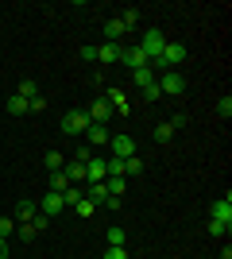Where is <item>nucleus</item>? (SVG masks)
I'll list each match as a JSON object with an SVG mask.
<instances>
[{
	"label": "nucleus",
	"mask_w": 232,
	"mask_h": 259,
	"mask_svg": "<svg viewBox=\"0 0 232 259\" xmlns=\"http://www.w3.org/2000/svg\"><path fill=\"white\" fill-rule=\"evenodd\" d=\"M155 85L163 89V97H182V93H186V77L174 74V70H166V74L155 77Z\"/></svg>",
	"instance_id": "f257e3e1"
},
{
	"label": "nucleus",
	"mask_w": 232,
	"mask_h": 259,
	"mask_svg": "<svg viewBox=\"0 0 232 259\" xmlns=\"http://www.w3.org/2000/svg\"><path fill=\"white\" fill-rule=\"evenodd\" d=\"M182 62H186V47L182 43H166L163 54H159V70L166 74V70H178Z\"/></svg>",
	"instance_id": "f03ea898"
},
{
	"label": "nucleus",
	"mask_w": 232,
	"mask_h": 259,
	"mask_svg": "<svg viewBox=\"0 0 232 259\" xmlns=\"http://www.w3.org/2000/svg\"><path fill=\"white\" fill-rule=\"evenodd\" d=\"M89 124H93V120L85 116V108H74V112L62 116V132H66V136H85Z\"/></svg>",
	"instance_id": "7ed1b4c3"
},
{
	"label": "nucleus",
	"mask_w": 232,
	"mask_h": 259,
	"mask_svg": "<svg viewBox=\"0 0 232 259\" xmlns=\"http://www.w3.org/2000/svg\"><path fill=\"white\" fill-rule=\"evenodd\" d=\"M101 97L109 101L112 105V116H128V112H132V97H128V93H124V89H105V93H101Z\"/></svg>",
	"instance_id": "20e7f679"
},
{
	"label": "nucleus",
	"mask_w": 232,
	"mask_h": 259,
	"mask_svg": "<svg viewBox=\"0 0 232 259\" xmlns=\"http://www.w3.org/2000/svg\"><path fill=\"white\" fill-rule=\"evenodd\" d=\"M120 62L124 66H128V70H144V66H151V62H147V54L144 51H140V47H120Z\"/></svg>",
	"instance_id": "39448f33"
},
{
	"label": "nucleus",
	"mask_w": 232,
	"mask_h": 259,
	"mask_svg": "<svg viewBox=\"0 0 232 259\" xmlns=\"http://www.w3.org/2000/svg\"><path fill=\"white\" fill-rule=\"evenodd\" d=\"M209 217H213V221H221V225H228V228H232V197H228V194H224V197H217V201L209 205Z\"/></svg>",
	"instance_id": "423d86ee"
},
{
	"label": "nucleus",
	"mask_w": 232,
	"mask_h": 259,
	"mask_svg": "<svg viewBox=\"0 0 232 259\" xmlns=\"http://www.w3.org/2000/svg\"><path fill=\"white\" fill-rule=\"evenodd\" d=\"M109 147H112V159H132L135 155V140L132 136H112Z\"/></svg>",
	"instance_id": "0eeeda50"
},
{
	"label": "nucleus",
	"mask_w": 232,
	"mask_h": 259,
	"mask_svg": "<svg viewBox=\"0 0 232 259\" xmlns=\"http://www.w3.org/2000/svg\"><path fill=\"white\" fill-rule=\"evenodd\" d=\"M62 209H66V197L55 194V190H47L43 201H39V213H43V217H55V213H62Z\"/></svg>",
	"instance_id": "6e6552de"
},
{
	"label": "nucleus",
	"mask_w": 232,
	"mask_h": 259,
	"mask_svg": "<svg viewBox=\"0 0 232 259\" xmlns=\"http://www.w3.org/2000/svg\"><path fill=\"white\" fill-rule=\"evenodd\" d=\"M85 116L93 120V124H109V120H112V105H109V101H105V97H97V101H93V105L85 108Z\"/></svg>",
	"instance_id": "1a4fd4ad"
},
{
	"label": "nucleus",
	"mask_w": 232,
	"mask_h": 259,
	"mask_svg": "<svg viewBox=\"0 0 232 259\" xmlns=\"http://www.w3.org/2000/svg\"><path fill=\"white\" fill-rule=\"evenodd\" d=\"M105 178H109V166H105L101 155H93V159L85 162V182H105Z\"/></svg>",
	"instance_id": "9d476101"
},
{
	"label": "nucleus",
	"mask_w": 232,
	"mask_h": 259,
	"mask_svg": "<svg viewBox=\"0 0 232 259\" xmlns=\"http://www.w3.org/2000/svg\"><path fill=\"white\" fill-rule=\"evenodd\" d=\"M85 140H89V147H105V143L112 140V132L105 128V124H89V128H85Z\"/></svg>",
	"instance_id": "9b49d317"
},
{
	"label": "nucleus",
	"mask_w": 232,
	"mask_h": 259,
	"mask_svg": "<svg viewBox=\"0 0 232 259\" xmlns=\"http://www.w3.org/2000/svg\"><path fill=\"white\" fill-rule=\"evenodd\" d=\"M120 47H124V43H101V47H97V62H101V66L120 62Z\"/></svg>",
	"instance_id": "f8f14e48"
},
{
	"label": "nucleus",
	"mask_w": 232,
	"mask_h": 259,
	"mask_svg": "<svg viewBox=\"0 0 232 259\" xmlns=\"http://www.w3.org/2000/svg\"><path fill=\"white\" fill-rule=\"evenodd\" d=\"M35 213H39V205H35L31 197H23L20 205H16V225H31V221H35Z\"/></svg>",
	"instance_id": "ddd939ff"
},
{
	"label": "nucleus",
	"mask_w": 232,
	"mask_h": 259,
	"mask_svg": "<svg viewBox=\"0 0 232 259\" xmlns=\"http://www.w3.org/2000/svg\"><path fill=\"white\" fill-rule=\"evenodd\" d=\"M124 35H128V31H124L120 20H105V43H120Z\"/></svg>",
	"instance_id": "4468645a"
},
{
	"label": "nucleus",
	"mask_w": 232,
	"mask_h": 259,
	"mask_svg": "<svg viewBox=\"0 0 232 259\" xmlns=\"http://www.w3.org/2000/svg\"><path fill=\"white\" fill-rule=\"evenodd\" d=\"M105 190H109V197H124V194H128V178L109 174V178H105Z\"/></svg>",
	"instance_id": "2eb2a0df"
},
{
	"label": "nucleus",
	"mask_w": 232,
	"mask_h": 259,
	"mask_svg": "<svg viewBox=\"0 0 232 259\" xmlns=\"http://www.w3.org/2000/svg\"><path fill=\"white\" fill-rule=\"evenodd\" d=\"M144 170H147V162L140 159V155H132V159H124V178H140Z\"/></svg>",
	"instance_id": "dca6fc26"
},
{
	"label": "nucleus",
	"mask_w": 232,
	"mask_h": 259,
	"mask_svg": "<svg viewBox=\"0 0 232 259\" xmlns=\"http://www.w3.org/2000/svg\"><path fill=\"white\" fill-rule=\"evenodd\" d=\"M155 77H159V74H155L151 66H144V70H132V81H135V85H140V89L155 85Z\"/></svg>",
	"instance_id": "f3484780"
},
{
	"label": "nucleus",
	"mask_w": 232,
	"mask_h": 259,
	"mask_svg": "<svg viewBox=\"0 0 232 259\" xmlns=\"http://www.w3.org/2000/svg\"><path fill=\"white\" fill-rule=\"evenodd\" d=\"M81 194H85L93 205H101V201L109 197V190H105V182H89V190H81Z\"/></svg>",
	"instance_id": "a211bd4d"
},
{
	"label": "nucleus",
	"mask_w": 232,
	"mask_h": 259,
	"mask_svg": "<svg viewBox=\"0 0 232 259\" xmlns=\"http://www.w3.org/2000/svg\"><path fill=\"white\" fill-rule=\"evenodd\" d=\"M43 166H47L51 174L62 170V166H66V155H62V151H47V155H43Z\"/></svg>",
	"instance_id": "6ab92c4d"
},
{
	"label": "nucleus",
	"mask_w": 232,
	"mask_h": 259,
	"mask_svg": "<svg viewBox=\"0 0 232 259\" xmlns=\"http://www.w3.org/2000/svg\"><path fill=\"white\" fill-rule=\"evenodd\" d=\"M62 170H66L70 186H77V182H85V162H70V166H62Z\"/></svg>",
	"instance_id": "aec40b11"
},
{
	"label": "nucleus",
	"mask_w": 232,
	"mask_h": 259,
	"mask_svg": "<svg viewBox=\"0 0 232 259\" xmlns=\"http://www.w3.org/2000/svg\"><path fill=\"white\" fill-rule=\"evenodd\" d=\"M23 101H31V97H39V81H31V77H23L20 81V89H16Z\"/></svg>",
	"instance_id": "412c9836"
},
{
	"label": "nucleus",
	"mask_w": 232,
	"mask_h": 259,
	"mask_svg": "<svg viewBox=\"0 0 232 259\" xmlns=\"http://www.w3.org/2000/svg\"><path fill=\"white\" fill-rule=\"evenodd\" d=\"M51 190H55V194H66V190H70L66 170H55V174H51Z\"/></svg>",
	"instance_id": "4be33fe9"
},
{
	"label": "nucleus",
	"mask_w": 232,
	"mask_h": 259,
	"mask_svg": "<svg viewBox=\"0 0 232 259\" xmlns=\"http://www.w3.org/2000/svg\"><path fill=\"white\" fill-rule=\"evenodd\" d=\"M109 248H128V232L124 228H109Z\"/></svg>",
	"instance_id": "5701e85b"
},
{
	"label": "nucleus",
	"mask_w": 232,
	"mask_h": 259,
	"mask_svg": "<svg viewBox=\"0 0 232 259\" xmlns=\"http://www.w3.org/2000/svg\"><path fill=\"white\" fill-rule=\"evenodd\" d=\"M116 20H120V23H124V31H132L135 23H140V12H135V8H124V12H120V16H116Z\"/></svg>",
	"instance_id": "b1692460"
},
{
	"label": "nucleus",
	"mask_w": 232,
	"mask_h": 259,
	"mask_svg": "<svg viewBox=\"0 0 232 259\" xmlns=\"http://www.w3.org/2000/svg\"><path fill=\"white\" fill-rule=\"evenodd\" d=\"M8 112H12V116H23V112H27V101H23L20 93H12V97H8Z\"/></svg>",
	"instance_id": "393cba45"
},
{
	"label": "nucleus",
	"mask_w": 232,
	"mask_h": 259,
	"mask_svg": "<svg viewBox=\"0 0 232 259\" xmlns=\"http://www.w3.org/2000/svg\"><path fill=\"white\" fill-rule=\"evenodd\" d=\"M155 140H159V143H170V140H174V128H170V120L155 128Z\"/></svg>",
	"instance_id": "a878e982"
},
{
	"label": "nucleus",
	"mask_w": 232,
	"mask_h": 259,
	"mask_svg": "<svg viewBox=\"0 0 232 259\" xmlns=\"http://www.w3.org/2000/svg\"><path fill=\"white\" fill-rule=\"evenodd\" d=\"M74 213H77V217H93V213H97V205H93L89 197H81V201L74 205Z\"/></svg>",
	"instance_id": "bb28decb"
},
{
	"label": "nucleus",
	"mask_w": 232,
	"mask_h": 259,
	"mask_svg": "<svg viewBox=\"0 0 232 259\" xmlns=\"http://www.w3.org/2000/svg\"><path fill=\"white\" fill-rule=\"evenodd\" d=\"M12 232H16V221H12V217H0V240H4V244H8Z\"/></svg>",
	"instance_id": "cd10ccee"
},
{
	"label": "nucleus",
	"mask_w": 232,
	"mask_h": 259,
	"mask_svg": "<svg viewBox=\"0 0 232 259\" xmlns=\"http://www.w3.org/2000/svg\"><path fill=\"white\" fill-rule=\"evenodd\" d=\"M217 116H221V120H228V116H232V97H228V93L217 101Z\"/></svg>",
	"instance_id": "c85d7f7f"
},
{
	"label": "nucleus",
	"mask_w": 232,
	"mask_h": 259,
	"mask_svg": "<svg viewBox=\"0 0 232 259\" xmlns=\"http://www.w3.org/2000/svg\"><path fill=\"white\" fill-rule=\"evenodd\" d=\"M101 259H132V251H128V248H105Z\"/></svg>",
	"instance_id": "c756f323"
},
{
	"label": "nucleus",
	"mask_w": 232,
	"mask_h": 259,
	"mask_svg": "<svg viewBox=\"0 0 232 259\" xmlns=\"http://www.w3.org/2000/svg\"><path fill=\"white\" fill-rule=\"evenodd\" d=\"M62 197H66V209H74V205H77V201H81V197H85V194H81L77 186H70V190H66V194H62Z\"/></svg>",
	"instance_id": "7c9ffc66"
},
{
	"label": "nucleus",
	"mask_w": 232,
	"mask_h": 259,
	"mask_svg": "<svg viewBox=\"0 0 232 259\" xmlns=\"http://www.w3.org/2000/svg\"><path fill=\"white\" fill-rule=\"evenodd\" d=\"M16 232H20V240H35V236H39V228H35V225H16Z\"/></svg>",
	"instance_id": "2f4dec72"
},
{
	"label": "nucleus",
	"mask_w": 232,
	"mask_h": 259,
	"mask_svg": "<svg viewBox=\"0 0 232 259\" xmlns=\"http://www.w3.org/2000/svg\"><path fill=\"white\" fill-rule=\"evenodd\" d=\"M205 228H209V236H224V232H228V225H221V221H213V217H209V225H205Z\"/></svg>",
	"instance_id": "473e14b6"
},
{
	"label": "nucleus",
	"mask_w": 232,
	"mask_h": 259,
	"mask_svg": "<svg viewBox=\"0 0 232 259\" xmlns=\"http://www.w3.org/2000/svg\"><path fill=\"white\" fill-rule=\"evenodd\" d=\"M43 108H47V97H43V93H39V97H31V101H27V112H43Z\"/></svg>",
	"instance_id": "72a5a7b5"
},
{
	"label": "nucleus",
	"mask_w": 232,
	"mask_h": 259,
	"mask_svg": "<svg viewBox=\"0 0 232 259\" xmlns=\"http://www.w3.org/2000/svg\"><path fill=\"white\" fill-rule=\"evenodd\" d=\"M77 54H81L85 62H97V47H93V43H85V47H81V51H77Z\"/></svg>",
	"instance_id": "f704fd0d"
},
{
	"label": "nucleus",
	"mask_w": 232,
	"mask_h": 259,
	"mask_svg": "<svg viewBox=\"0 0 232 259\" xmlns=\"http://www.w3.org/2000/svg\"><path fill=\"white\" fill-rule=\"evenodd\" d=\"M144 101H163V89H159V85H147L144 89Z\"/></svg>",
	"instance_id": "c9c22d12"
},
{
	"label": "nucleus",
	"mask_w": 232,
	"mask_h": 259,
	"mask_svg": "<svg viewBox=\"0 0 232 259\" xmlns=\"http://www.w3.org/2000/svg\"><path fill=\"white\" fill-rule=\"evenodd\" d=\"M186 124H190V116H186V112H178V116L170 120V128H174V132H182V128H186Z\"/></svg>",
	"instance_id": "e433bc0d"
},
{
	"label": "nucleus",
	"mask_w": 232,
	"mask_h": 259,
	"mask_svg": "<svg viewBox=\"0 0 232 259\" xmlns=\"http://www.w3.org/2000/svg\"><path fill=\"white\" fill-rule=\"evenodd\" d=\"M89 159H93V151H89V147H81V151L74 155V162H89Z\"/></svg>",
	"instance_id": "4c0bfd02"
},
{
	"label": "nucleus",
	"mask_w": 232,
	"mask_h": 259,
	"mask_svg": "<svg viewBox=\"0 0 232 259\" xmlns=\"http://www.w3.org/2000/svg\"><path fill=\"white\" fill-rule=\"evenodd\" d=\"M0 259H8V244L4 240H0Z\"/></svg>",
	"instance_id": "58836bf2"
}]
</instances>
